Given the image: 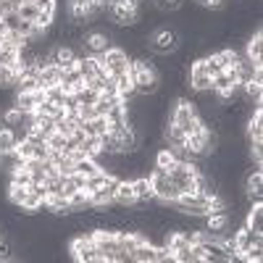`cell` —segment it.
<instances>
[{"mask_svg": "<svg viewBox=\"0 0 263 263\" xmlns=\"http://www.w3.org/2000/svg\"><path fill=\"white\" fill-rule=\"evenodd\" d=\"M129 71H132V77H135V92L137 95H156L158 92L161 77L156 71V66H153L147 58H132Z\"/></svg>", "mask_w": 263, "mask_h": 263, "instance_id": "obj_1", "label": "cell"}, {"mask_svg": "<svg viewBox=\"0 0 263 263\" xmlns=\"http://www.w3.org/2000/svg\"><path fill=\"white\" fill-rule=\"evenodd\" d=\"M69 253H71L74 260H82V263H105V258H103V253L98 250L92 234H82V237H77L74 242L69 245Z\"/></svg>", "mask_w": 263, "mask_h": 263, "instance_id": "obj_2", "label": "cell"}, {"mask_svg": "<svg viewBox=\"0 0 263 263\" xmlns=\"http://www.w3.org/2000/svg\"><path fill=\"white\" fill-rule=\"evenodd\" d=\"M150 184H153V192H156V200L161 203H171L179 197V190L174 187V182L168 179V171L163 168H156L150 174Z\"/></svg>", "mask_w": 263, "mask_h": 263, "instance_id": "obj_3", "label": "cell"}, {"mask_svg": "<svg viewBox=\"0 0 263 263\" xmlns=\"http://www.w3.org/2000/svg\"><path fill=\"white\" fill-rule=\"evenodd\" d=\"M98 58H100V63L108 69V74H111V77H119V74L129 71V63H132V58H129L126 50H121V48H108V50L100 53Z\"/></svg>", "mask_w": 263, "mask_h": 263, "instance_id": "obj_4", "label": "cell"}, {"mask_svg": "<svg viewBox=\"0 0 263 263\" xmlns=\"http://www.w3.org/2000/svg\"><path fill=\"white\" fill-rule=\"evenodd\" d=\"M150 48H153V53H158V55L177 53L179 50V34L174 29H158L156 34L150 37Z\"/></svg>", "mask_w": 263, "mask_h": 263, "instance_id": "obj_5", "label": "cell"}, {"mask_svg": "<svg viewBox=\"0 0 263 263\" xmlns=\"http://www.w3.org/2000/svg\"><path fill=\"white\" fill-rule=\"evenodd\" d=\"M82 48H84L87 55H100L108 48H114L111 45V34H105V32H90L87 37H82Z\"/></svg>", "mask_w": 263, "mask_h": 263, "instance_id": "obj_6", "label": "cell"}, {"mask_svg": "<svg viewBox=\"0 0 263 263\" xmlns=\"http://www.w3.org/2000/svg\"><path fill=\"white\" fill-rule=\"evenodd\" d=\"M105 8L111 11V16H114V21L119 27H132V24H137V18H140V8H132V6L108 3Z\"/></svg>", "mask_w": 263, "mask_h": 263, "instance_id": "obj_7", "label": "cell"}, {"mask_svg": "<svg viewBox=\"0 0 263 263\" xmlns=\"http://www.w3.org/2000/svg\"><path fill=\"white\" fill-rule=\"evenodd\" d=\"M50 63L61 66V69H71V66H77V53L71 45H55L50 50Z\"/></svg>", "mask_w": 263, "mask_h": 263, "instance_id": "obj_8", "label": "cell"}, {"mask_svg": "<svg viewBox=\"0 0 263 263\" xmlns=\"http://www.w3.org/2000/svg\"><path fill=\"white\" fill-rule=\"evenodd\" d=\"M260 192H263V171L255 168L245 177V195L250 197L253 203H260Z\"/></svg>", "mask_w": 263, "mask_h": 263, "instance_id": "obj_9", "label": "cell"}, {"mask_svg": "<svg viewBox=\"0 0 263 263\" xmlns=\"http://www.w3.org/2000/svg\"><path fill=\"white\" fill-rule=\"evenodd\" d=\"M132 187H135L137 203H150V200H156V192H153L150 177H137V179H132Z\"/></svg>", "mask_w": 263, "mask_h": 263, "instance_id": "obj_10", "label": "cell"}, {"mask_svg": "<svg viewBox=\"0 0 263 263\" xmlns=\"http://www.w3.org/2000/svg\"><path fill=\"white\" fill-rule=\"evenodd\" d=\"M116 205H137V197H135V187H132V179H121L116 187Z\"/></svg>", "mask_w": 263, "mask_h": 263, "instance_id": "obj_11", "label": "cell"}, {"mask_svg": "<svg viewBox=\"0 0 263 263\" xmlns=\"http://www.w3.org/2000/svg\"><path fill=\"white\" fill-rule=\"evenodd\" d=\"M227 229H229V216L227 213H208L205 216V232L221 237Z\"/></svg>", "mask_w": 263, "mask_h": 263, "instance_id": "obj_12", "label": "cell"}, {"mask_svg": "<svg viewBox=\"0 0 263 263\" xmlns=\"http://www.w3.org/2000/svg\"><path fill=\"white\" fill-rule=\"evenodd\" d=\"M87 137H103L105 132H108V119L105 116H95V119H90V121H82V126H79Z\"/></svg>", "mask_w": 263, "mask_h": 263, "instance_id": "obj_13", "label": "cell"}, {"mask_svg": "<svg viewBox=\"0 0 263 263\" xmlns=\"http://www.w3.org/2000/svg\"><path fill=\"white\" fill-rule=\"evenodd\" d=\"M129 260H132V263H153V260H156V242H142V245H137L135 250H132Z\"/></svg>", "mask_w": 263, "mask_h": 263, "instance_id": "obj_14", "label": "cell"}, {"mask_svg": "<svg viewBox=\"0 0 263 263\" xmlns=\"http://www.w3.org/2000/svg\"><path fill=\"white\" fill-rule=\"evenodd\" d=\"M245 55L255 63H263V32L258 29L250 40H248V45H245Z\"/></svg>", "mask_w": 263, "mask_h": 263, "instance_id": "obj_15", "label": "cell"}, {"mask_svg": "<svg viewBox=\"0 0 263 263\" xmlns=\"http://www.w3.org/2000/svg\"><path fill=\"white\" fill-rule=\"evenodd\" d=\"M248 137L250 140H263V108L255 105V111L248 121Z\"/></svg>", "mask_w": 263, "mask_h": 263, "instance_id": "obj_16", "label": "cell"}, {"mask_svg": "<svg viewBox=\"0 0 263 263\" xmlns=\"http://www.w3.org/2000/svg\"><path fill=\"white\" fill-rule=\"evenodd\" d=\"M24 166V158L18 156V150H3L0 153V168L3 171H16V168H21Z\"/></svg>", "mask_w": 263, "mask_h": 263, "instance_id": "obj_17", "label": "cell"}, {"mask_svg": "<svg viewBox=\"0 0 263 263\" xmlns=\"http://www.w3.org/2000/svg\"><path fill=\"white\" fill-rule=\"evenodd\" d=\"M37 77H40V84H42V87L61 84V66L50 63V66H45V69H40V71H37Z\"/></svg>", "mask_w": 263, "mask_h": 263, "instance_id": "obj_18", "label": "cell"}, {"mask_svg": "<svg viewBox=\"0 0 263 263\" xmlns=\"http://www.w3.org/2000/svg\"><path fill=\"white\" fill-rule=\"evenodd\" d=\"M245 227L253 232H263V203H253V208L248 211Z\"/></svg>", "mask_w": 263, "mask_h": 263, "instance_id": "obj_19", "label": "cell"}, {"mask_svg": "<svg viewBox=\"0 0 263 263\" xmlns=\"http://www.w3.org/2000/svg\"><path fill=\"white\" fill-rule=\"evenodd\" d=\"M239 58H242V55H239L234 48H227V50L213 53V61H216L218 66H221V69H232V66H237V63H239Z\"/></svg>", "mask_w": 263, "mask_h": 263, "instance_id": "obj_20", "label": "cell"}, {"mask_svg": "<svg viewBox=\"0 0 263 263\" xmlns=\"http://www.w3.org/2000/svg\"><path fill=\"white\" fill-rule=\"evenodd\" d=\"M190 87H192L195 92H213V79L208 74L190 71Z\"/></svg>", "mask_w": 263, "mask_h": 263, "instance_id": "obj_21", "label": "cell"}, {"mask_svg": "<svg viewBox=\"0 0 263 263\" xmlns=\"http://www.w3.org/2000/svg\"><path fill=\"white\" fill-rule=\"evenodd\" d=\"M74 171L82 174V177H92V174L103 171V166L98 158H82V161H74Z\"/></svg>", "mask_w": 263, "mask_h": 263, "instance_id": "obj_22", "label": "cell"}, {"mask_svg": "<svg viewBox=\"0 0 263 263\" xmlns=\"http://www.w3.org/2000/svg\"><path fill=\"white\" fill-rule=\"evenodd\" d=\"M18 145V137H16V132L6 124H0V153L3 150H16Z\"/></svg>", "mask_w": 263, "mask_h": 263, "instance_id": "obj_23", "label": "cell"}, {"mask_svg": "<svg viewBox=\"0 0 263 263\" xmlns=\"http://www.w3.org/2000/svg\"><path fill=\"white\" fill-rule=\"evenodd\" d=\"M179 161L174 158V153H171V147H161L158 150V156H156V168H163V171H171L174 166H177Z\"/></svg>", "mask_w": 263, "mask_h": 263, "instance_id": "obj_24", "label": "cell"}, {"mask_svg": "<svg viewBox=\"0 0 263 263\" xmlns=\"http://www.w3.org/2000/svg\"><path fill=\"white\" fill-rule=\"evenodd\" d=\"M77 95V100H79V105H95L98 100H100V92L98 90H92V87H79V90L74 92Z\"/></svg>", "mask_w": 263, "mask_h": 263, "instance_id": "obj_25", "label": "cell"}, {"mask_svg": "<svg viewBox=\"0 0 263 263\" xmlns=\"http://www.w3.org/2000/svg\"><path fill=\"white\" fill-rule=\"evenodd\" d=\"M27 195H29V187H21V184H13V182L8 184V200H11L16 208L27 200Z\"/></svg>", "mask_w": 263, "mask_h": 263, "instance_id": "obj_26", "label": "cell"}, {"mask_svg": "<svg viewBox=\"0 0 263 263\" xmlns=\"http://www.w3.org/2000/svg\"><path fill=\"white\" fill-rule=\"evenodd\" d=\"M45 142H48V147L55 150V153H69V137H63L61 132H53Z\"/></svg>", "mask_w": 263, "mask_h": 263, "instance_id": "obj_27", "label": "cell"}, {"mask_svg": "<svg viewBox=\"0 0 263 263\" xmlns=\"http://www.w3.org/2000/svg\"><path fill=\"white\" fill-rule=\"evenodd\" d=\"M108 174H111V171H98V174H92V177H87L84 179V190L87 192H95V190H100L103 184H105V179H108Z\"/></svg>", "mask_w": 263, "mask_h": 263, "instance_id": "obj_28", "label": "cell"}, {"mask_svg": "<svg viewBox=\"0 0 263 263\" xmlns=\"http://www.w3.org/2000/svg\"><path fill=\"white\" fill-rule=\"evenodd\" d=\"M11 182L13 184H21V187H29L32 184V174H29V168H16V171H11Z\"/></svg>", "mask_w": 263, "mask_h": 263, "instance_id": "obj_29", "label": "cell"}, {"mask_svg": "<svg viewBox=\"0 0 263 263\" xmlns=\"http://www.w3.org/2000/svg\"><path fill=\"white\" fill-rule=\"evenodd\" d=\"M16 13H18L21 18H27V21H37L42 11H40L34 3H24V6H18V8H16Z\"/></svg>", "mask_w": 263, "mask_h": 263, "instance_id": "obj_30", "label": "cell"}, {"mask_svg": "<svg viewBox=\"0 0 263 263\" xmlns=\"http://www.w3.org/2000/svg\"><path fill=\"white\" fill-rule=\"evenodd\" d=\"M63 98H66V92H63L61 84L45 87V100H50V103H55V105H63Z\"/></svg>", "mask_w": 263, "mask_h": 263, "instance_id": "obj_31", "label": "cell"}, {"mask_svg": "<svg viewBox=\"0 0 263 263\" xmlns=\"http://www.w3.org/2000/svg\"><path fill=\"white\" fill-rule=\"evenodd\" d=\"M184 0H153V6L158 11H179Z\"/></svg>", "mask_w": 263, "mask_h": 263, "instance_id": "obj_32", "label": "cell"}, {"mask_svg": "<svg viewBox=\"0 0 263 263\" xmlns=\"http://www.w3.org/2000/svg\"><path fill=\"white\" fill-rule=\"evenodd\" d=\"M0 260H11V245L3 234H0Z\"/></svg>", "mask_w": 263, "mask_h": 263, "instance_id": "obj_33", "label": "cell"}, {"mask_svg": "<svg viewBox=\"0 0 263 263\" xmlns=\"http://www.w3.org/2000/svg\"><path fill=\"white\" fill-rule=\"evenodd\" d=\"M34 6H37L40 11H50V13H55V0H34Z\"/></svg>", "mask_w": 263, "mask_h": 263, "instance_id": "obj_34", "label": "cell"}, {"mask_svg": "<svg viewBox=\"0 0 263 263\" xmlns=\"http://www.w3.org/2000/svg\"><path fill=\"white\" fill-rule=\"evenodd\" d=\"M227 3V0H197V6H203V8H221Z\"/></svg>", "mask_w": 263, "mask_h": 263, "instance_id": "obj_35", "label": "cell"}, {"mask_svg": "<svg viewBox=\"0 0 263 263\" xmlns=\"http://www.w3.org/2000/svg\"><path fill=\"white\" fill-rule=\"evenodd\" d=\"M108 3H119V6H132V8H140L142 0H108Z\"/></svg>", "mask_w": 263, "mask_h": 263, "instance_id": "obj_36", "label": "cell"}]
</instances>
